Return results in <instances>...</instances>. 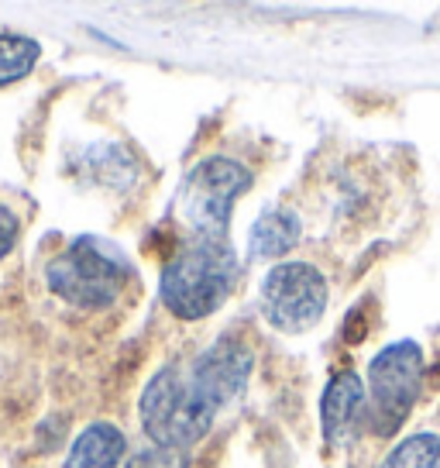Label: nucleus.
Here are the masks:
<instances>
[{
  "instance_id": "1",
  "label": "nucleus",
  "mask_w": 440,
  "mask_h": 468,
  "mask_svg": "<svg viewBox=\"0 0 440 468\" xmlns=\"http://www.w3.org/2000/svg\"><path fill=\"white\" fill-rule=\"evenodd\" d=\"M237 279V259L231 241L193 238L190 245L165 262L159 296L179 321H204L224 307Z\"/></svg>"
},
{
  "instance_id": "2",
  "label": "nucleus",
  "mask_w": 440,
  "mask_h": 468,
  "mask_svg": "<svg viewBox=\"0 0 440 468\" xmlns=\"http://www.w3.org/2000/svg\"><path fill=\"white\" fill-rule=\"evenodd\" d=\"M138 410H141L145 434L159 448L186 452L196 441H204V434L214 427V417H217L220 407L196 386L190 366L169 362L152 376Z\"/></svg>"
},
{
  "instance_id": "3",
  "label": "nucleus",
  "mask_w": 440,
  "mask_h": 468,
  "mask_svg": "<svg viewBox=\"0 0 440 468\" xmlns=\"http://www.w3.org/2000/svg\"><path fill=\"white\" fill-rule=\"evenodd\" d=\"M131 279V262L124 251L103 238L83 234L56 255L45 269V282L59 300L79 310H107L118 303Z\"/></svg>"
},
{
  "instance_id": "4",
  "label": "nucleus",
  "mask_w": 440,
  "mask_h": 468,
  "mask_svg": "<svg viewBox=\"0 0 440 468\" xmlns=\"http://www.w3.org/2000/svg\"><path fill=\"white\" fill-rule=\"evenodd\" d=\"M424 386V348L416 341H396L382 348L368 366V431L393 438L406 424Z\"/></svg>"
},
{
  "instance_id": "5",
  "label": "nucleus",
  "mask_w": 440,
  "mask_h": 468,
  "mask_svg": "<svg viewBox=\"0 0 440 468\" xmlns=\"http://www.w3.org/2000/svg\"><path fill=\"white\" fill-rule=\"evenodd\" d=\"M251 186V169L224 155L204 159L183 183L176 197L179 218L190 224L196 238L206 241H227V224H231V207L237 197Z\"/></svg>"
},
{
  "instance_id": "6",
  "label": "nucleus",
  "mask_w": 440,
  "mask_h": 468,
  "mask_svg": "<svg viewBox=\"0 0 440 468\" xmlns=\"http://www.w3.org/2000/svg\"><path fill=\"white\" fill-rule=\"evenodd\" d=\"M262 310L272 327L303 335L327 310V279L309 262H282L262 279Z\"/></svg>"
},
{
  "instance_id": "7",
  "label": "nucleus",
  "mask_w": 440,
  "mask_h": 468,
  "mask_svg": "<svg viewBox=\"0 0 440 468\" xmlns=\"http://www.w3.org/2000/svg\"><path fill=\"white\" fill-rule=\"evenodd\" d=\"M190 372L196 386L204 389L217 407H227L231 399L248 389L251 376V348L237 337H220L204 355L190 362Z\"/></svg>"
},
{
  "instance_id": "8",
  "label": "nucleus",
  "mask_w": 440,
  "mask_h": 468,
  "mask_svg": "<svg viewBox=\"0 0 440 468\" xmlns=\"http://www.w3.org/2000/svg\"><path fill=\"white\" fill-rule=\"evenodd\" d=\"M365 417V382L358 372H338L327 382L320 403V424L323 441L330 448H344L351 444L358 434V424Z\"/></svg>"
},
{
  "instance_id": "9",
  "label": "nucleus",
  "mask_w": 440,
  "mask_h": 468,
  "mask_svg": "<svg viewBox=\"0 0 440 468\" xmlns=\"http://www.w3.org/2000/svg\"><path fill=\"white\" fill-rule=\"evenodd\" d=\"M128 452V441L120 434V427L107 424H89L69 448L66 468H120V458Z\"/></svg>"
},
{
  "instance_id": "10",
  "label": "nucleus",
  "mask_w": 440,
  "mask_h": 468,
  "mask_svg": "<svg viewBox=\"0 0 440 468\" xmlns=\"http://www.w3.org/2000/svg\"><path fill=\"white\" fill-rule=\"evenodd\" d=\"M299 234H303V220H299L296 210H286V207L265 210L262 218L255 220V228H251L248 255L251 259H279L289 249H296Z\"/></svg>"
},
{
  "instance_id": "11",
  "label": "nucleus",
  "mask_w": 440,
  "mask_h": 468,
  "mask_svg": "<svg viewBox=\"0 0 440 468\" xmlns=\"http://www.w3.org/2000/svg\"><path fill=\"white\" fill-rule=\"evenodd\" d=\"M38 56H42V45L35 38L4 31L0 35V87H11L17 80H25L35 69Z\"/></svg>"
},
{
  "instance_id": "12",
  "label": "nucleus",
  "mask_w": 440,
  "mask_h": 468,
  "mask_svg": "<svg viewBox=\"0 0 440 468\" xmlns=\"http://www.w3.org/2000/svg\"><path fill=\"white\" fill-rule=\"evenodd\" d=\"M382 468H440V438L437 434H410L389 452Z\"/></svg>"
},
{
  "instance_id": "13",
  "label": "nucleus",
  "mask_w": 440,
  "mask_h": 468,
  "mask_svg": "<svg viewBox=\"0 0 440 468\" xmlns=\"http://www.w3.org/2000/svg\"><path fill=\"white\" fill-rule=\"evenodd\" d=\"M124 468H186V454L155 444V448H145V452H138L134 458H128Z\"/></svg>"
},
{
  "instance_id": "14",
  "label": "nucleus",
  "mask_w": 440,
  "mask_h": 468,
  "mask_svg": "<svg viewBox=\"0 0 440 468\" xmlns=\"http://www.w3.org/2000/svg\"><path fill=\"white\" fill-rule=\"evenodd\" d=\"M17 234H21V224H17L15 210L0 204V259H7L17 245Z\"/></svg>"
}]
</instances>
